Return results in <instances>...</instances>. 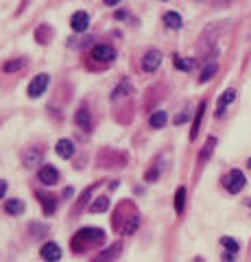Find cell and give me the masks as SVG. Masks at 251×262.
I'll list each match as a JSON object with an SVG mask.
<instances>
[{
  "instance_id": "cell-8",
  "label": "cell",
  "mask_w": 251,
  "mask_h": 262,
  "mask_svg": "<svg viewBox=\"0 0 251 262\" xmlns=\"http://www.w3.org/2000/svg\"><path fill=\"white\" fill-rule=\"evenodd\" d=\"M159 63H162V53L159 51H149L142 59V68H144V72H153V70L159 68Z\"/></svg>"
},
{
  "instance_id": "cell-16",
  "label": "cell",
  "mask_w": 251,
  "mask_h": 262,
  "mask_svg": "<svg viewBox=\"0 0 251 262\" xmlns=\"http://www.w3.org/2000/svg\"><path fill=\"white\" fill-rule=\"evenodd\" d=\"M75 120H77V125H79L81 129L90 131V127H92V120H90V112H87V107H81V110L77 112Z\"/></svg>"
},
{
  "instance_id": "cell-6",
  "label": "cell",
  "mask_w": 251,
  "mask_h": 262,
  "mask_svg": "<svg viewBox=\"0 0 251 262\" xmlns=\"http://www.w3.org/2000/svg\"><path fill=\"white\" fill-rule=\"evenodd\" d=\"M39 256H42V260H46V262H57V260H61V249H59L57 243H46V245H42Z\"/></svg>"
},
{
  "instance_id": "cell-27",
  "label": "cell",
  "mask_w": 251,
  "mask_h": 262,
  "mask_svg": "<svg viewBox=\"0 0 251 262\" xmlns=\"http://www.w3.org/2000/svg\"><path fill=\"white\" fill-rule=\"evenodd\" d=\"M138 225H140V216L131 214V216H129V221H127V225L123 227V234H133L138 229Z\"/></svg>"
},
{
  "instance_id": "cell-21",
  "label": "cell",
  "mask_w": 251,
  "mask_h": 262,
  "mask_svg": "<svg viewBox=\"0 0 251 262\" xmlns=\"http://www.w3.org/2000/svg\"><path fill=\"white\" fill-rule=\"evenodd\" d=\"M184 206H186V188H177V192H175V210H177V214H181L184 212Z\"/></svg>"
},
{
  "instance_id": "cell-1",
  "label": "cell",
  "mask_w": 251,
  "mask_h": 262,
  "mask_svg": "<svg viewBox=\"0 0 251 262\" xmlns=\"http://www.w3.org/2000/svg\"><path fill=\"white\" fill-rule=\"evenodd\" d=\"M105 241V232L99 227H83L79 229L77 236L72 238V249H81V243L83 245H90V243H103Z\"/></svg>"
},
{
  "instance_id": "cell-23",
  "label": "cell",
  "mask_w": 251,
  "mask_h": 262,
  "mask_svg": "<svg viewBox=\"0 0 251 262\" xmlns=\"http://www.w3.org/2000/svg\"><path fill=\"white\" fill-rule=\"evenodd\" d=\"M24 66H27V59H24V57H20V59L7 61V63H5V72H18V70L24 68Z\"/></svg>"
},
{
  "instance_id": "cell-3",
  "label": "cell",
  "mask_w": 251,
  "mask_h": 262,
  "mask_svg": "<svg viewBox=\"0 0 251 262\" xmlns=\"http://www.w3.org/2000/svg\"><path fill=\"white\" fill-rule=\"evenodd\" d=\"M48 81H51V77H48L46 72H39L37 77H33V81H31V85H29V96H31V98L42 96L44 90L48 88Z\"/></svg>"
},
{
  "instance_id": "cell-25",
  "label": "cell",
  "mask_w": 251,
  "mask_h": 262,
  "mask_svg": "<svg viewBox=\"0 0 251 262\" xmlns=\"http://www.w3.org/2000/svg\"><path fill=\"white\" fill-rule=\"evenodd\" d=\"M216 70H218V66H216V63H208L206 68H203V72H201L199 81H201V83H206V81H210V79L216 75Z\"/></svg>"
},
{
  "instance_id": "cell-10",
  "label": "cell",
  "mask_w": 251,
  "mask_h": 262,
  "mask_svg": "<svg viewBox=\"0 0 251 262\" xmlns=\"http://www.w3.org/2000/svg\"><path fill=\"white\" fill-rule=\"evenodd\" d=\"M234 98H236V90H225V92L221 94V98H218V105H216V116H223L225 114V107H227L230 103H234Z\"/></svg>"
},
{
  "instance_id": "cell-24",
  "label": "cell",
  "mask_w": 251,
  "mask_h": 262,
  "mask_svg": "<svg viewBox=\"0 0 251 262\" xmlns=\"http://www.w3.org/2000/svg\"><path fill=\"white\" fill-rule=\"evenodd\" d=\"M173 63H175V68H179L184 72H188V70L194 68V59H184V57H175Z\"/></svg>"
},
{
  "instance_id": "cell-12",
  "label": "cell",
  "mask_w": 251,
  "mask_h": 262,
  "mask_svg": "<svg viewBox=\"0 0 251 262\" xmlns=\"http://www.w3.org/2000/svg\"><path fill=\"white\" fill-rule=\"evenodd\" d=\"M55 151H57L59 158L70 160L72 155H75V144H72V140H66V138H61V140L57 142V146H55Z\"/></svg>"
},
{
  "instance_id": "cell-30",
  "label": "cell",
  "mask_w": 251,
  "mask_h": 262,
  "mask_svg": "<svg viewBox=\"0 0 251 262\" xmlns=\"http://www.w3.org/2000/svg\"><path fill=\"white\" fill-rule=\"evenodd\" d=\"M5 192H7V182H3V179H0V199L5 196Z\"/></svg>"
},
{
  "instance_id": "cell-26",
  "label": "cell",
  "mask_w": 251,
  "mask_h": 262,
  "mask_svg": "<svg viewBox=\"0 0 251 262\" xmlns=\"http://www.w3.org/2000/svg\"><path fill=\"white\" fill-rule=\"evenodd\" d=\"M107 208H109V199L107 196H99V199L90 206V212H105Z\"/></svg>"
},
{
  "instance_id": "cell-17",
  "label": "cell",
  "mask_w": 251,
  "mask_h": 262,
  "mask_svg": "<svg viewBox=\"0 0 251 262\" xmlns=\"http://www.w3.org/2000/svg\"><path fill=\"white\" fill-rule=\"evenodd\" d=\"M166 122H168V114L166 112H153L151 114V118H149V125L153 127V129H162V127H164L166 125Z\"/></svg>"
},
{
  "instance_id": "cell-20",
  "label": "cell",
  "mask_w": 251,
  "mask_h": 262,
  "mask_svg": "<svg viewBox=\"0 0 251 262\" xmlns=\"http://www.w3.org/2000/svg\"><path fill=\"white\" fill-rule=\"evenodd\" d=\"M39 201H42V206H44V212L48 216L53 214L55 210H57V199L55 196H46V194H39Z\"/></svg>"
},
{
  "instance_id": "cell-28",
  "label": "cell",
  "mask_w": 251,
  "mask_h": 262,
  "mask_svg": "<svg viewBox=\"0 0 251 262\" xmlns=\"http://www.w3.org/2000/svg\"><path fill=\"white\" fill-rule=\"evenodd\" d=\"M29 229H31V232H37V234H35V238H39L42 234H46V227H44V225H37V223H31Z\"/></svg>"
},
{
  "instance_id": "cell-5",
  "label": "cell",
  "mask_w": 251,
  "mask_h": 262,
  "mask_svg": "<svg viewBox=\"0 0 251 262\" xmlns=\"http://www.w3.org/2000/svg\"><path fill=\"white\" fill-rule=\"evenodd\" d=\"M37 177H39V182H42V184H46V186H55V184L59 182V170L55 168V166H51V164H46V166L39 168Z\"/></svg>"
},
{
  "instance_id": "cell-18",
  "label": "cell",
  "mask_w": 251,
  "mask_h": 262,
  "mask_svg": "<svg viewBox=\"0 0 251 262\" xmlns=\"http://www.w3.org/2000/svg\"><path fill=\"white\" fill-rule=\"evenodd\" d=\"M5 212H7V214H13V216H20L22 212H24V201L9 199V201L5 203Z\"/></svg>"
},
{
  "instance_id": "cell-31",
  "label": "cell",
  "mask_w": 251,
  "mask_h": 262,
  "mask_svg": "<svg viewBox=\"0 0 251 262\" xmlns=\"http://www.w3.org/2000/svg\"><path fill=\"white\" fill-rule=\"evenodd\" d=\"M249 166H251V160H249Z\"/></svg>"
},
{
  "instance_id": "cell-11",
  "label": "cell",
  "mask_w": 251,
  "mask_h": 262,
  "mask_svg": "<svg viewBox=\"0 0 251 262\" xmlns=\"http://www.w3.org/2000/svg\"><path fill=\"white\" fill-rule=\"evenodd\" d=\"M120 249H123V247H120V245L116 243V245H111V247H107V249H105V251H101L99 253V256H96L92 262H114L116 258H118V253H120Z\"/></svg>"
},
{
  "instance_id": "cell-29",
  "label": "cell",
  "mask_w": 251,
  "mask_h": 262,
  "mask_svg": "<svg viewBox=\"0 0 251 262\" xmlns=\"http://www.w3.org/2000/svg\"><path fill=\"white\" fill-rule=\"evenodd\" d=\"M188 116H190V112H184V114H179V116L175 118V125H181V122H184L186 118H188Z\"/></svg>"
},
{
  "instance_id": "cell-19",
  "label": "cell",
  "mask_w": 251,
  "mask_h": 262,
  "mask_svg": "<svg viewBox=\"0 0 251 262\" xmlns=\"http://www.w3.org/2000/svg\"><path fill=\"white\" fill-rule=\"evenodd\" d=\"M203 112H206V101L199 103V110H197V116H194V122H192V131H190V138L194 140V138L199 136V129H201V120H203Z\"/></svg>"
},
{
  "instance_id": "cell-22",
  "label": "cell",
  "mask_w": 251,
  "mask_h": 262,
  "mask_svg": "<svg viewBox=\"0 0 251 262\" xmlns=\"http://www.w3.org/2000/svg\"><path fill=\"white\" fill-rule=\"evenodd\" d=\"M214 146H216V138H208V142H206V149L199 153V162H206V160L210 158V155H212Z\"/></svg>"
},
{
  "instance_id": "cell-13",
  "label": "cell",
  "mask_w": 251,
  "mask_h": 262,
  "mask_svg": "<svg viewBox=\"0 0 251 262\" xmlns=\"http://www.w3.org/2000/svg\"><path fill=\"white\" fill-rule=\"evenodd\" d=\"M221 245H223L225 249H227V253H225V256H223V260H225V262H232L234 258H236L238 243L234 241V238H230V236H223V238H221Z\"/></svg>"
},
{
  "instance_id": "cell-14",
  "label": "cell",
  "mask_w": 251,
  "mask_h": 262,
  "mask_svg": "<svg viewBox=\"0 0 251 262\" xmlns=\"http://www.w3.org/2000/svg\"><path fill=\"white\" fill-rule=\"evenodd\" d=\"M164 24H166V29L177 31V29H181L184 20H181V15L177 13V11H166V13H164Z\"/></svg>"
},
{
  "instance_id": "cell-2",
  "label": "cell",
  "mask_w": 251,
  "mask_h": 262,
  "mask_svg": "<svg viewBox=\"0 0 251 262\" xmlns=\"http://www.w3.org/2000/svg\"><path fill=\"white\" fill-rule=\"evenodd\" d=\"M245 184H247L245 173H242V170H238V168H234L232 173L225 177V188H227V192H232V194H238L242 188H245Z\"/></svg>"
},
{
  "instance_id": "cell-9",
  "label": "cell",
  "mask_w": 251,
  "mask_h": 262,
  "mask_svg": "<svg viewBox=\"0 0 251 262\" xmlns=\"http://www.w3.org/2000/svg\"><path fill=\"white\" fill-rule=\"evenodd\" d=\"M22 162L27 164V166H37L39 162H42V149H37V146H31L29 151L22 153Z\"/></svg>"
},
{
  "instance_id": "cell-7",
  "label": "cell",
  "mask_w": 251,
  "mask_h": 262,
  "mask_svg": "<svg viewBox=\"0 0 251 262\" xmlns=\"http://www.w3.org/2000/svg\"><path fill=\"white\" fill-rule=\"evenodd\" d=\"M70 27H72V31H77V33L87 31V27H90V15H87L85 11H77L70 18Z\"/></svg>"
},
{
  "instance_id": "cell-15",
  "label": "cell",
  "mask_w": 251,
  "mask_h": 262,
  "mask_svg": "<svg viewBox=\"0 0 251 262\" xmlns=\"http://www.w3.org/2000/svg\"><path fill=\"white\" fill-rule=\"evenodd\" d=\"M131 92H133L131 83H129L127 79H123V81H120V85H116V88H114V92H111V101H116V98H123V96L131 94Z\"/></svg>"
},
{
  "instance_id": "cell-4",
  "label": "cell",
  "mask_w": 251,
  "mask_h": 262,
  "mask_svg": "<svg viewBox=\"0 0 251 262\" xmlns=\"http://www.w3.org/2000/svg\"><path fill=\"white\" fill-rule=\"evenodd\" d=\"M92 59H94V61L109 63V61L116 59V51H114L111 46H107V44H99V46L92 48Z\"/></svg>"
}]
</instances>
